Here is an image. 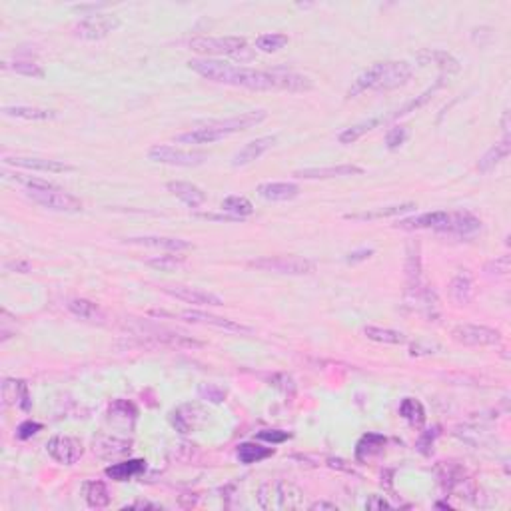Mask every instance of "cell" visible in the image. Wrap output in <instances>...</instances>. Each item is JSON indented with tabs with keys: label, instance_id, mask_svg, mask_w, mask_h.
Returning a JSON list of instances; mask_svg holds the SVG:
<instances>
[{
	"label": "cell",
	"instance_id": "cell-29",
	"mask_svg": "<svg viewBox=\"0 0 511 511\" xmlns=\"http://www.w3.org/2000/svg\"><path fill=\"white\" fill-rule=\"evenodd\" d=\"M406 275L407 288H416L421 284V256L420 244H409L407 246V260H406Z\"/></svg>",
	"mask_w": 511,
	"mask_h": 511
},
{
	"label": "cell",
	"instance_id": "cell-52",
	"mask_svg": "<svg viewBox=\"0 0 511 511\" xmlns=\"http://www.w3.org/2000/svg\"><path fill=\"white\" fill-rule=\"evenodd\" d=\"M6 268L18 272V274H28L30 272V262H27V260H16V262L6 264Z\"/></svg>",
	"mask_w": 511,
	"mask_h": 511
},
{
	"label": "cell",
	"instance_id": "cell-8",
	"mask_svg": "<svg viewBox=\"0 0 511 511\" xmlns=\"http://www.w3.org/2000/svg\"><path fill=\"white\" fill-rule=\"evenodd\" d=\"M27 196L39 204L42 208L53 212H64V214H76L82 212V202L79 198L68 194L60 188H53V190H27Z\"/></svg>",
	"mask_w": 511,
	"mask_h": 511
},
{
	"label": "cell",
	"instance_id": "cell-54",
	"mask_svg": "<svg viewBox=\"0 0 511 511\" xmlns=\"http://www.w3.org/2000/svg\"><path fill=\"white\" fill-rule=\"evenodd\" d=\"M312 511H320V510H328V511H338V505L336 503H328V501H315L310 505Z\"/></svg>",
	"mask_w": 511,
	"mask_h": 511
},
{
	"label": "cell",
	"instance_id": "cell-17",
	"mask_svg": "<svg viewBox=\"0 0 511 511\" xmlns=\"http://www.w3.org/2000/svg\"><path fill=\"white\" fill-rule=\"evenodd\" d=\"M274 144H275V136H262V138L252 140V142H248L242 150H238L236 156L232 160V166H236V168L248 166V164H252L254 160H258L260 156H264V154H266Z\"/></svg>",
	"mask_w": 511,
	"mask_h": 511
},
{
	"label": "cell",
	"instance_id": "cell-13",
	"mask_svg": "<svg viewBox=\"0 0 511 511\" xmlns=\"http://www.w3.org/2000/svg\"><path fill=\"white\" fill-rule=\"evenodd\" d=\"M162 292L176 298V300L194 304V306H222L224 304L220 296L206 292V289L194 288V286H164Z\"/></svg>",
	"mask_w": 511,
	"mask_h": 511
},
{
	"label": "cell",
	"instance_id": "cell-51",
	"mask_svg": "<svg viewBox=\"0 0 511 511\" xmlns=\"http://www.w3.org/2000/svg\"><path fill=\"white\" fill-rule=\"evenodd\" d=\"M122 510H154L160 511L162 505H156V503H150V501H134L130 505H124Z\"/></svg>",
	"mask_w": 511,
	"mask_h": 511
},
{
	"label": "cell",
	"instance_id": "cell-1",
	"mask_svg": "<svg viewBox=\"0 0 511 511\" xmlns=\"http://www.w3.org/2000/svg\"><path fill=\"white\" fill-rule=\"evenodd\" d=\"M188 66L202 79L218 82V84L238 86V88H248V90L301 92L310 90L314 86L310 79L296 74L292 70H284V68L256 70V68H246V66L226 64L222 60H210V58L190 60Z\"/></svg>",
	"mask_w": 511,
	"mask_h": 511
},
{
	"label": "cell",
	"instance_id": "cell-41",
	"mask_svg": "<svg viewBox=\"0 0 511 511\" xmlns=\"http://www.w3.org/2000/svg\"><path fill=\"white\" fill-rule=\"evenodd\" d=\"M148 266H152V268H156L160 272H174V270H178L180 266L184 264V256H158V258H150V260H146Z\"/></svg>",
	"mask_w": 511,
	"mask_h": 511
},
{
	"label": "cell",
	"instance_id": "cell-6",
	"mask_svg": "<svg viewBox=\"0 0 511 511\" xmlns=\"http://www.w3.org/2000/svg\"><path fill=\"white\" fill-rule=\"evenodd\" d=\"M252 268L282 275H308L315 272V264L300 256H266L260 260H252Z\"/></svg>",
	"mask_w": 511,
	"mask_h": 511
},
{
	"label": "cell",
	"instance_id": "cell-53",
	"mask_svg": "<svg viewBox=\"0 0 511 511\" xmlns=\"http://www.w3.org/2000/svg\"><path fill=\"white\" fill-rule=\"evenodd\" d=\"M372 254H374V250H357V252L348 254V262L355 264V262H360V260H367Z\"/></svg>",
	"mask_w": 511,
	"mask_h": 511
},
{
	"label": "cell",
	"instance_id": "cell-26",
	"mask_svg": "<svg viewBox=\"0 0 511 511\" xmlns=\"http://www.w3.org/2000/svg\"><path fill=\"white\" fill-rule=\"evenodd\" d=\"M146 470L144 459H128V461H122V463H112L104 470V473L114 479V482H128L134 475L142 473Z\"/></svg>",
	"mask_w": 511,
	"mask_h": 511
},
{
	"label": "cell",
	"instance_id": "cell-48",
	"mask_svg": "<svg viewBox=\"0 0 511 511\" xmlns=\"http://www.w3.org/2000/svg\"><path fill=\"white\" fill-rule=\"evenodd\" d=\"M487 272H491V274H498V275H505L510 272V258L507 256H501L498 260H493V262L487 264V268H485Z\"/></svg>",
	"mask_w": 511,
	"mask_h": 511
},
{
	"label": "cell",
	"instance_id": "cell-10",
	"mask_svg": "<svg viewBox=\"0 0 511 511\" xmlns=\"http://www.w3.org/2000/svg\"><path fill=\"white\" fill-rule=\"evenodd\" d=\"M451 338L463 346H496L501 341L498 329L477 326V324H459L451 329Z\"/></svg>",
	"mask_w": 511,
	"mask_h": 511
},
{
	"label": "cell",
	"instance_id": "cell-50",
	"mask_svg": "<svg viewBox=\"0 0 511 511\" xmlns=\"http://www.w3.org/2000/svg\"><path fill=\"white\" fill-rule=\"evenodd\" d=\"M390 507H392V505L381 498V496H372V498L366 501V510L376 511V510H390Z\"/></svg>",
	"mask_w": 511,
	"mask_h": 511
},
{
	"label": "cell",
	"instance_id": "cell-11",
	"mask_svg": "<svg viewBox=\"0 0 511 511\" xmlns=\"http://www.w3.org/2000/svg\"><path fill=\"white\" fill-rule=\"evenodd\" d=\"M46 451H48V456L54 461H58L62 465H72V463H76L82 458L84 447H82L80 440H76V437H70V435H54V437L48 440V444H46Z\"/></svg>",
	"mask_w": 511,
	"mask_h": 511
},
{
	"label": "cell",
	"instance_id": "cell-31",
	"mask_svg": "<svg viewBox=\"0 0 511 511\" xmlns=\"http://www.w3.org/2000/svg\"><path fill=\"white\" fill-rule=\"evenodd\" d=\"M84 496H86V503L92 510H104L110 505V491L102 482H90L84 487Z\"/></svg>",
	"mask_w": 511,
	"mask_h": 511
},
{
	"label": "cell",
	"instance_id": "cell-23",
	"mask_svg": "<svg viewBox=\"0 0 511 511\" xmlns=\"http://www.w3.org/2000/svg\"><path fill=\"white\" fill-rule=\"evenodd\" d=\"M473 296V280L472 275L465 270H461L454 275V280L449 282V298L456 301L458 306H465L472 301Z\"/></svg>",
	"mask_w": 511,
	"mask_h": 511
},
{
	"label": "cell",
	"instance_id": "cell-38",
	"mask_svg": "<svg viewBox=\"0 0 511 511\" xmlns=\"http://www.w3.org/2000/svg\"><path fill=\"white\" fill-rule=\"evenodd\" d=\"M222 210L226 214H232V216H238V218H246L254 212V206L250 202L248 198L244 196H228L222 200Z\"/></svg>",
	"mask_w": 511,
	"mask_h": 511
},
{
	"label": "cell",
	"instance_id": "cell-25",
	"mask_svg": "<svg viewBox=\"0 0 511 511\" xmlns=\"http://www.w3.org/2000/svg\"><path fill=\"white\" fill-rule=\"evenodd\" d=\"M510 152H511V140L510 136H505L501 142H498L496 146H491V148L485 152L484 156H482V160H479V164H477V168H479V172H484V174L496 170V166H499L505 158L510 156Z\"/></svg>",
	"mask_w": 511,
	"mask_h": 511
},
{
	"label": "cell",
	"instance_id": "cell-39",
	"mask_svg": "<svg viewBox=\"0 0 511 511\" xmlns=\"http://www.w3.org/2000/svg\"><path fill=\"white\" fill-rule=\"evenodd\" d=\"M288 44V36L280 34V32H270V34H262L256 39V48L262 53H278Z\"/></svg>",
	"mask_w": 511,
	"mask_h": 511
},
{
	"label": "cell",
	"instance_id": "cell-35",
	"mask_svg": "<svg viewBox=\"0 0 511 511\" xmlns=\"http://www.w3.org/2000/svg\"><path fill=\"white\" fill-rule=\"evenodd\" d=\"M272 454H274V449L258 446V444H254V442L240 444L236 451L238 459H240L242 463H246V465H250V463H258V461H262V459L270 458Z\"/></svg>",
	"mask_w": 511,
	"mask_h": 511
},
{
	"label": "cell",
	"instance_id": "cell-46",
	"mask_svg": "<svg viewBox=\"0 0 511 511\" xmlns=\"http://www.w3.org/2000/svg\"><path fill=\"white\" fill-rule=\"evenodd\" d=\"M42 430V423H36V421H22L20 425H18V430H16V435L20 437V440H28V437H32V435H36V433Z\"/></svg>",
	"mask_w": 511,
	"mask_h": 511
},
{
	"label": "cell",
	"instance_id": "cell-16",
	"mask_svg": "<svg viewBox=\"0 0 511 511\" xmlns=\"http://www.w3.org/2000/svg\"><path fill=\"white\" fill-rule=\"evenodd\" d=\"M482 228V220H477L470 212H454L449 214L447 222L437 230L444 234H456V236H472Z\"/></svg>",
	"mask_w": 511,
	"mask_h": 511
},
{
	"label": "cell",
	"instance_id": "cell-34",
	"mask_svg": "<svg viewBox=\"0 0 511 511\" xmlns=\"http://www.w3.org/2000/svg\"><path fill=\"white\" fill-rule=\"evenodd\" d=\"M418 60L420 62H433L435 66H440L444 72H458L459 62L451 56V54L444 53V50H423L418 54Z\"/></svg>",
	"mask_w": 511,
	"mask_h": 511
},
{
	"label": "cell",
	"instance_id": "cell-47",
	"mask_svg": "<svg viewBox=\"0 0 511 511\" xmlns=\"http://www.w3.org/2000/svg\"><path fill=\"white\" fill-rule=\"evenodd\" d=\"M258 440L272 442V444H282V442L289 440V433L282 432V430H264V432L258 433Z\"/></svg>",
	"mask_w": 511,
	"mask_h": 511
},
{
	"label": "cell",
	"instance_id": "cell-22",
	"mask_svg": "<svg viewBox=\"0 0 511 511\" xmlns=\"http://www.w3.org/2000/svg\"><path fill=\"white\" fill-rule=\"evenodd\" d=\"M130 442L128 440H122V437H112V435H106V437H98L94 440V454H98L100 458L112 459V458H122L130 451Z\"/></svg>",
	"mask_w": 511,
	"mask_h": 511
},
{
	"label": "cell",
	"instance_id": "cell-32",
	"mask_svg": "<svg viewBox=\"0 0 511 511\" xmlns=\"http://www.w3.org/2000/svg\"><path fill=\"white\" fill-rule=\"evenodd\" d=\"M4 116H14L22 120H53L56 118V112L44 110V108H32V106H6Z\"/></svg>",
	"mask_w": 511,
	"mask_h": 511
},
{
	"label": "cell",
	"instance_id": "cell-42",
	"mask_svg": "<svg viewBox=\"0 0 511 511\" xmlns=\"http://www.w3.org/2000/svg\"><path fill=\"white\" fill-rule=\"evenodd\" d=\"M4 176L13 178L14 182L27 186V190H53V188H58L56 184L42 180V178H34V176H25V174H4Z\"/></svg>",
	"mask_w": 511,
	"mask_h": 511
},
{
	"label": "cell",
	"instance_id": "cell-40",
	"mask_svg": "<svg viewBox=\"0 0 511 511\" xmlns=\"http://www.w3.org/2000/svg\"><path fill=\"white\" fill-rule=\"evenodd\" d=\"M4 68H11L16 74L30 76V79H44V68L32 60H14V62H4Z\"/></svg>",
	"mask_w": 511,
	"mask_h": 511
},
{
	"label": "cell",
	"instance_id": "cell-9",
	"mask_svg": "<svg viewBox=\"0 0 511 511\" xmlns=\"http://www.w3.org/2000/svg\"><path fill=\"white\" fill-rule=\"evenodd\" d=\"M118 27V16H112V14H96V16H88V18L80 20L76 28H74V32L82 40H102L110 32H114Z\"/></svg>",
	"mask_w": 511,
	"mask_h": 511
},
{
	"label": "cell",
	"instance_id": "cell-4",
	"mask_svg": "<svg viewBox=\"0 0 511 511\" xmlns=\"http://www.w3.org/2000/svg\"><path fill=\"white\" fill-rule=\"evenodd\" d=\"M190 48L206 56H234L252 58L248 42L240 36H198L190 40Z\"/></svg>",
	"mask_w": 511,
	"mask_h": 511
},
{
	"label": "cell",
	"instance_id": "cell-12",
	"mask_svg": "<svg viewBox=\"0 0 511 511\" xmlns=\"http://www.w3.org/2000/svg\"><path fill=\"white\" fill-rule=\"evenodd\" d=\"M182 320L192 322V324H204V326H214V328L224 329V332H236V334H252L250 326H244L236 320L230 318H220V315L206 314V312H198V310H186L180 314Z\"/></svg>",
	"mask_w": 511,
	"mask_h": 511
},
{
	"label": "cell",
	"instance_id": "cell-36",
	"mask_svg": "<svg viewBox=\"0 0 511 511\" xmlns=\"http://www.w3.org/2000/svg\"><path fill=\"white\" fill-rule=\"evenodd\" d=\"M400 416L407 420L414 425H421L425 421V409L421 406L420 400L416 397H406L402 404H400Z\"/></svg>",
	"mask_w": 511,
	"mask_h": 511
},
{
	"label": "cell",
	"instance_id": "cell-5",
	"mask_svg": "<svg viewBox=\"0 0 511 511\" xmlns=\"http://www.w3.org/2000/svg\"><path fill=\"white\" fill-rule=\"evenodd\" d=\"M258 503L262 510H298L301 507V491L286 482L266 484L260 487Z\"/></svg>",
	"mask_w": 511,
	"mask_h": 511
},
{
	"label": "cell",
	"instance_id": "cell-44",
	"mask_svg": "<svg viewBox=\"0 0 511 511\" xmlns=\"http://www.w3.org/2000/svg\"><path fill=\"white\" fill-rule=\"evenodd\" d=\"M198 393H200L202 400H208L212 404H222L226 400V390L220 388V386H216V383H202L198 388Z\"/></svg>",
	"mask_w": 511,
	"mask_h": 511
},
{
	"label": "cell",
	"instance_id": "cell-7",
	"mask_svg": "<svg viewBox=\"0 0 511 511\" xmlns=\"http://www.w3.org/2000/svg\"><path fill=\"white\" fill-rule=\"evenodd\" d=\"M148 158L156 164H166V166H182V168H194L202 166L208 156L198 150H182L174 146H152L148 150Z\"/></svg>",
	"mask_w": 511,
	"mask_h": 511
},
{
	"label": "cell",
	"instance_id": "cell-45",
	"mask_svg": "<svg viewBox=\"0 0 511 511\" xmlns=\"http://www.w3.org/2000/svg\"><path fill=\"white\" fill-rule=\"evenodd\" d=\"M407 138V132L406 128H392V130L388 132V138H386V144L390 150H395V148H400V146L404 144V140Z\"/></svg>",
	"mask_w": 511,
	"mask_h": 511
},
{
	"label": "cell",
	"instance_id": "cell-55",
	"mask_svg": "<svg viewBox=\"0 0 511 511\" xmlns=\"http://www.w3.org/2000/svg\"><path fill=\"white\" fill-rule=\"evenodd\" d=\"M501 128H503L505 136H507V132H510V110H505V112H503V118H501Z\"/></svg>",
	"mask_w": 511,
	"mask_h": 511
},
{
	"label": "cell",
	"instance_id": "cell-14",
	"mask_svg": "<svg viewBox=\"0 0 511 511\" xmlns=\"http://www.w3.org/2000/svg\"><path fill=\"white\" fill-rule=\"evenodd\" d=\"M4 164H8V166H18V168H27V170L50 172V174L74 172V166H70V164H66V162H60V160H48V158L14 156V158H4Z\"/></svg>",
	"mask_w": 511,
	"mask_h": 511
},
{
	"label": "cell",
	"instance_id": "cell-27",
	"mask_svg": "<svg viewBox=\"0 0 511 511\" xmlns=\"http://www.w3.org/2000/svg\"><path fill=\"white\" fill-rule=\"evenodd\" d=\"M409 210H416V204L414 202L397 204V206H386V208H376V210L360 212V214H346V220H360V222L380 220V218H390V216H397V214H404V212Z\"/></svg>",
	"mask_w": 511,
	"mask_h": 511
},
{
	"label": "cell",
	"instance_id": "cell-30",
	"mask_svg": "<svg viewBox=\"0 0 511 511\" xmlns=\"http://www.w3.org/2000/svg\"><path fill=\"white\" fill-rule=\"evenodd\" d=\"M386 446V437L380 433H367L360 440V444L355 447V458L360 461H366V459L378 456L380 451H383Z\"/></svg>",
	"mask_w": 511,
	"mask_h": 511
},
{
	"label": "cell",
	"instance_id": "cell-43",
	"mask_svg": "<svg viewBox=\"0 0 511 511\" xmlns=\"http://www.w3.org/2000/svg\"><path fill=\"white\" fill-rule=\"evenodd\" d=\"M136 416H138V411H136V407L134 404L130 402H124V400H118V402H114L112 406H110V418H122V420H136Z\"/></svg>",
	"mask_w": 511,
	"mask_h": 511
},
{
	"label": "cell",
	"instance_id": "cell-49",
	"mask_svg": "<svg viewBox=\"0 0 511 511\" xmlns=\"http://www.w3.org/2000/svg\"><path fill=\"white\" fill-rule=\"evenodd\" d=\"M200 218H206V220H214V222H228V224H234V222H242L244 218H238V216H232V214H208V212H204V214H198Z\"/></svg>",
	"mask_w": 511,
	"mask_h": 511
},
{
	"label": "cell",
	"instance_id": "cell-28",
	"mask_svg": "<svg viewBox=\"0 0 511 511\" xmlns=\"http://www.w3.org/2000/svg\"><path fill=\"white\" fill-rule=\"evenodd\" d=\"M68 310L74 315H79L80 320H86V322H98V324L104 322L102 310L94 301L84 300V298H74V300L68 301Z\"/></svg>",
	"mask_w": 511,
	"mask_h": 511
},
{
	"label": "cell",
	"instance_id": "cell-24",
	"mask_svg": "<svg viewBox=\"0 0 511 511\" xmlns=\"http://www.w3.org/2000/svg\"><path fill=\"white\" fill-rule=\"evenodd\" d=\"M128 244H140V246H148V248H164L170 252H182V250H190L192 244L186 242L182 238H164V236H140V238H128Z\"/></svg>",
	"mask_w": 511,
	"mask_h": 511
},
{
	"label": "cell",
	"instance_id": "cell-18",
	"mask_svg": "<svg viewBox=\"0 0 511 511\" xmlns=\"http://www.w3.org/2000/svg\"><path fill=\"white\" fill-rule=\"evenodd\" d=\"M2 402L4 406H20L25 411L30 409V395H28L27 381L4 380L2 383Z\"/></svg>",
	"mask_w": 511,
	"mask_h": 511
},
{
	"label": "cell",
	"instance_id": "cell-21",
	"mask_svg": "<svg viewBox=\"0 0 511 511\" xmlns=\"http://www.w3.org/2000/svg\"><path fill=\"white\" fill-rule=\"evenodd\" d=\"M449 218V212H428V214H421V216H414V218H406V220H400L397 228L402 230H440Z\"/></svg>",
	"mask_w": 511,
	"mask_h": 511
},
{
	"label": "cell",
	"instance_id": "cell-19",
	"mask_svg": "<svg viewBox=\"0 0 511 511\" xmlns=\"http://www.w3.org/2000/svg\"><path fill=\"white\" fill-rule=\"evenodd\" d=\"M166 188L170 190L172 196H176L186 206H190V208H198V206H202L206 202V192L202 188L194 186V184L176 180V182H168Z\"/></svg>",
	"mask_w": 511,
	"mask_h": 511
},
{
	"label": "cell",
	"instance_id": "cell-2",
	"mask_svg": "<svg viewBox=\"0 0 511 511\" xmlns=\"http://www.w3.org/2000/svg\"><path fill=\"white\" fill-rule=\"evenodd\" d=\"M266 118L264 110H252V112H244L240 116L228 120H218V122H210L202 128H194V130L180 134L176 140L182 144H212L218 142L222 138H228L232 134H238L242 130H248L252 126L260 124Z\"/></svg>",
	"mask_w": 511,
	"mask_h": 511
},
{
	"label": "cell",
	"instance_id": "cell-33",
	"mask_svg": "<svg viewBox=\"0 0 511 511\" xmlns=\"http://www.w3.org/2000/svg\"><path fill=\"white\" fill-rule=\"evenodd\" d=\"M364 336H366L367 340L380 341V343H392V346H400V343H406L407 341L406 334H402L397 329L378 328V326H366L364 328Z\"/></svg>",
	"mask_w": 511,
	"mask_h": 511
},
{
	"label": "cell",
	"instance_id": "cell-37",
	"mask_svg": "<svg viewBox=\"0 0 511 511\" xmlns=\"http://www.w3.org/2000/svg\"><path fill=\"white\" fill-rule=\"evenodd\" d=\"M386 118H369L366 122H360V124H355L352 128H348V130H343L340 134V142L341 144H352L355 142L357 138H362L366 132L374 130V128H378L380 124H383Z\"/></svg>",
	"mask_w": 511,
	"mask_h": 511
},
{
	"label": "cell",
	"instance_id": "cell-15",
	"mask_svg": "<svg viewBox=\"0 0 511 511\" xmlns=\"http://www.w3.org/2000/svg\"><path fill=\"white\" fill-rule=\"evenodd\" d=\"M364 168L354 164H340V166H322V168H304L296 170L294 176L304 180H326V178H343V176H360Z\"/></svg>",
	"mask_w": 511,
	"mask_h": 511
},
{
	"label": "cell",
	"instance_id": "cell-20",
	"mask_svg": "<svg viewBox=\"0 0 511 511\" xmlns=\"http://www.w3.org/2000/svg\"><path fill=\"white\" fill-rule=\"evenodd\" d=\"M258 194L270 202H288L300 196V188L292 182H266L258 186Z\"/></svg>",
	"mask_w": 511,
	"mask_h": 511
},
{
	"label": "cell",
	"instance_id": "cell-3",
	"mask_svg": "<svg viewBox=\"0 0 511 511\" xmlns=\"http://www.w3.org/2000/svg\"><path fill=\"white\" fill-rule=\"evenodd\" d=\"M409 76L411 66L407 62H376L354 80V86L350 88L348 96L352 98L366 90H393L397 86H404Z\"/></svg>",
	"mask_w": 511,
	"mask_h": 511
}]
</instances>
